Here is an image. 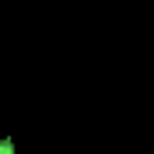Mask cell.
I'll return each instance as SVG.
<instances>
[{
	"label": "cell",
	"mask_w": 154,
	"mask_h": 154,
	"mask_svg": "<svg viewBox=\"0 0 154 154\" xmlns=\"http://www.w3.org/2000/svg\"><path fill=\"white\" fill-rule=\"evenodd\" d=\"M0 154H14V140H11V136L0 140Z\"/></svg>",
	"instance_id": "cell-1"
}]
</instances>
